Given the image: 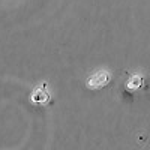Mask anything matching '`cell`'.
Instances as JSON below:
<instances>
[{
	"mask_svg": "<svg viewBox=\"0 0 150 150\" xmlns=\"http://www.w3.org/2000/svg\"><path fill=\"white\" fill-rule=\"evenodd\" d=\"M111 80V74L105 69H101V71H96L95 74H92L89 78H87L86 81V86L87 89L90 90H99L102 89V87H105Z\"/></svg>",
	"mask_w": 150,
	"mask_h": 150,
	"instance_id": "obj_1",
	"label": "cell"
},
{
	"mask_svg": "<svg viewBox=\"0 0 150 150\" xmlns=\"http://www.w3.org/2000/svg\"><path fill=\"white\" fill-rule=\"evenodd\" d=\"M30 101H32V104H35L38 107H45L47 104H50L51 96H50V93H48L47 83H41V84H38L35 87L32 95H30Z\"/></svg>",
	"mask_w": 150,
	"mask_h": 150,
	"instance_id": "obj_2",
	"label": "cell"
},
{
	"mask_svg": "<svg viewBox=\"0 0 150 150\" xmlns=\"http://www.w3.org/2000/svg\"><path fill=\"white\" fill-rule=\"evenodd\" d=\"M141 86H143V77H141V75H129V80L126 83V89L129 92L138 90Z\"/></svg>",
	"mask_w": 150,
	"mask_h": 150,
	"instance_id": "obj_3",
	"label": "cell"
}]
</instances>
